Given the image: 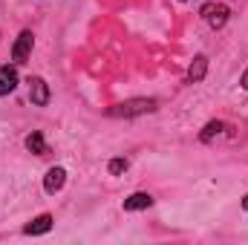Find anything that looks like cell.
Instances as JSON below:
<instances>
[{
	"label": "cell",
	"instance_id": "obj_14",
	"mask_svg": "<svg viewBox=\"0 0 248 245\" xmlns=\"http://www.w3.org/2000/svg\"><path fill=\"white\" fill-rule=\"evenodd\" d=\"M243 208H246V211H248V196H246V199H243Z\"/></svg>",
	"mask_w": 248,
	"mask_h": 245
},
{
	"label": "cell",
	"instance_id": "obj_6",
	"mask_svg": "<svg viewBox=\"0 0 248 245\" xmlns=\"http://www.w3.org/2000/svg\"><path fill=\"white\" fill-rule=\"evenodd\" d=\"M17 87V72L15 66H0V95H9Z\"/></svg>",
	"mask_w": 248,
	"mask_h": 245
},
{
	"label": "cell",
	"instance_id": "obj_5",
	"mask_svg": "<svg viewBox=\"0 0 248 245\" xmlns=\"http://www.w3.org/2000/svg\"><path fill=\"white\" fill-rule=\"evenodd\" d=\"M66 182V170L63 168H52L49 173H46V179H44V187H46V193H58Z\"/></svg>",
	"mask_w": 248,
	"mask_h": 245
},
{
	"label": "cell",
	"instance_id": "obj_7",
	"mask_svg": "<svg viewBox=\"0 0 248 245\" xmlns=\"http://www.w3.org/2000/svg\"><path fill=\"white\" fill-rule=\"evenodd\" d=\"M49 228H52V216H49V214H44V216L32 219V222L23 228V234H29V237H38V234H46Z\"/></svg>",
	"mask_w": 248,
	"mask_h": 245
},
{
	"label": "cell",
	"instance_id": "obj_8",
	"mask_svg": "<svg viewBox=\"0 0 248 245\" xmlns=\"http://www.w3.org/2000/svg\"><path fill=\"white\" fill-rule=\"evenodd\" d=\"M153 205V196L150 193H133L124 199V211H141V208H150Z\"/></svg>",
	"mask_w": 248,
	"mask_h": 245
},
{
	"label": "cell",
	"instance_id": "obj_1",
	"mask_svg": "<svg viewBox=\"0 0 248 245\" xmlns=\"http://www.w3.org/2000/svg\"><path fill=\"white\" fill-rule=\"evenodd\" d=\"M153 110H156V101H153V98H133V101H124L119 107H113L110 116H124V119H130V116H141V113H153Z\"/></svg>",
	"mask_w": 248,
	"mask_h": 245
},
{
	"label": "cell",
	"instance_id": "obj_2",
	"mask_svg": "<svg viewBox=\"0 0 248 245\" xmlns=\"http://www.w3.org/2000/svg\"><path fill=\"white\" fill-rule=\"evenodd\" d=\"M202 17L208 20V26L219 29V26H225V20H228V6H222V3H208V6H202Z\"/></svg>",
	"mask_w": 248,
	"mask_h": 245
},
{
	"label": "cell",
	"instance_id": "obj_12",
	"mask_svg": "<svg viewBox=\"0 0 248 245\" xmlns=\"http://www.w3.org/2000/svg\"><path fill=\"white\" fill-rule=\"evenodd\" d=\"M122 170H127V159H113L110 162V173H122Z\"/></svg>",
	"mask_w": 248,
	"mask_h": 245
},
{
	"label": "cell",
	"instance_id": "obj_13",
	"mask_svg": "<svg viewBox=\"0 0 248 245\" xmlns=\"http://www.w3.org/2000/svg\"><path fill=\"white\" fill-rule=\"evenodd\" d=\"M243 87H246V90H248V69H246V72H243Z\"/></svg>",
	"mask_w": 248,
	"mask_h": 245
},
{
	"label": "cell",
	"instance_id": "obj_11",
	"mask_svg": "<svg viewBox=\"0 0 248 245\" xmlns=\"http://www.w3.org/2000/svg\"><path fill=\"white\" fill-rule=\"evenodd\" d=\"M219 133H222V122H211L205 127V133H202V141H211V138L219 136Z\"/></svg>",
	"mask_w": 248,
	"mask_h": 245
},
{
	"label": "cell",
	"instance_id": "obj_3",
	"mask_svg": "<svg viewBox=\"0 0 248 245\" xmlns=\"http://www.w3.org/2000/svg\"><path fill=\"white\" fill-rule=\"evenodd\" d=\"M32 44H35L32 32H20V35H17V41H15V49H12V58H15V63H26L29 52H32Z\"/></svg>",
	"mask_w": 248,
	"mask_h": 245
},
{
	"label": "cell",
	"instance_id": "obj_4",
	"mask_svg": "<svg viewBox=\"0 0 248 245\" xmlns=\"http://www.w3.org/2000/svg\"><path fill=\"white\" fill-rule=\"evenodd\" d=\"M29 98H32L35 107H46V101H49V87H46L44 78H29Z\"/></svg>",
	"mask_w": 248,
	"mask_h": 245
},
{
	"label": "cell",
	"instance_id": "obj_10",
	"mask_svg": "<svg viewBox=\"0 0 248 245\" xmlns=\"http://www.w3.org/2000/svg\"><path fill=\"white\" fill-rule=\"evenodd\" d=\"M26 147H29L32 153H38V156H44V153H46V141H44V136H41V133H29V136H26Z\"/></svg>",
	"mask_w": 248,
	"mask_h": 245
},
{
	"label": "cell",
	"instance_id": "obj_9",
	"mask_svg": "<svg viewBox=\"0 0 248 245\" xmlns=\"http://www.w3.org/2000/svg\"><path fill=\"white\" fill-rule=\"evenodd\" d=\"M205 72H208V58H205V55H196L193 63H190V69H187V78H190V81H202Z\"/></svg>",
	"mask_w": 248,
	"mask_h": 245
}]
</instances>
